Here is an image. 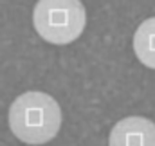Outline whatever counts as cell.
I'll return each instance as SVG.
<instances>
[{"instance_id":"obj_1","label":"cell","mask_w":155,"mask_h":146,"mask_svg":"<svg viewBox=\"0 0 155 146\" xmlns=\"http://www.w3.org/2000/svg\"><path fill=\"white\" fill-rule=\"evenodd\" d=\"M61 126L58 101L45 92H25L9 108V128L25 144H45Z\"/></svg>"},{"instance_id":"obj_2","label":"cell","mask_w":155,"mask_h":146,"mask_svg":"<svg viewBox=\"0 0 155 146\" xmlns=\"http://www.w3.org/2000/svg\"><path fill=\"white\" fill-rule=\"evenodd\" d=\"M33 24L40 36L54 45H67L81 36L87 13L81 0H38Z\"/></svg>"},{"instance_id":"obj_3","label":"cell","mask_w":155,"mask_h":146,"mask_svg":"<svg viewBox=\"0 0 155 146\" xmlns=\"http://www.w3.org/2000/svg\"><path fill=\"white\" fill-rule=\"evenodd\" d=\"M108 146H155V123L141 115L124 117L112 128Z\"/></svg>"},{"instance_id":"obj_4","label":"cell","mask_w":155,"mask_h":146,"mask_svg":"<svg viewBox=\"0 0 155 146\" xmlns=\"http://www.w3.org/2000/svg\"><path fill=\"white\" fill-rule=\"evenodd\" d=\"M134 51L143 65L155 69V16L137 27L134 35Z\"/></svg>"}]
</instances>
